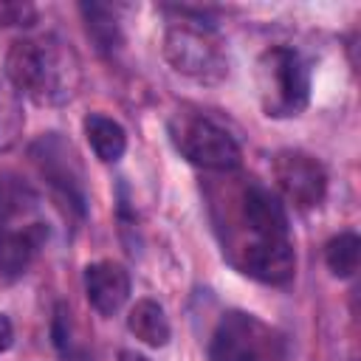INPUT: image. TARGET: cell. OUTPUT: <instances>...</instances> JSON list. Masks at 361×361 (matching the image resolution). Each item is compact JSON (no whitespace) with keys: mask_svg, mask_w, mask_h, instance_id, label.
Returning a JSON list of instances; mask_svg holds the SVG:
<instances>
[{"mask_svg":"<svg viewBox=\"0 0 361 361\" xmlns=\"http://www.w3.org/2000/svg\"><path fill=\"white\" fill-rule=\"evenodd\" d=\"M361 240L355 231H341L324 245V262L336 276H353L358 271Z\"/></svg>","mask_w":361,"mask_h":361,"instance_id":"cell-16","label":"cell"},{"mask_svg":"<svg viewBox=\"0 0 361 361\" xmlns=\"http://www.w3.org/2000/svg\"><path fill=\"white\" fill-rule=\"evenodd\" d=\"M48 240L42 223H28L23 228H0V276L20 279Z\"/></svg>","mask_w":361,"mask_h":361,"instance_id":"cell-11","label":"cell"},{"mask_svg":"<svg viewBox=\"0 0 361 361\" xmlns=\"http://www.w3.org/2000/svg\"><path fill=\"white\" fill-rule=\"evenodd\" d=\"M169 141L195 166L228 172L240 164V144L228 130L195 113H178L169 121Z\"/></svg>","mask_w":361,"mask_h":361,"instance_id":"cell-5","label":"cell"},{"mask_svg":"<svg viewBox=\"0 0 361 361\" xmlns=\"http://www.w3.org/2000/svg\"><path fill=\"white\" fill-rule=\"evenodd\" d=\"M240 271L265 285H285L296 274V254L290 240H254L240 248Z\"/></svg>","mask_w":361,"mask_h":361,"instance_id":"cell-9","label":"cell"},{"mask_svg":"<svg viewBox=\"0 0 361 361\" xmlns=\"http://www.w3.org/2000/svg\"><path fill=\"white\" fill-rule=\"evenodd\" d=\"M118 361H149V358L141 355V353H135V350H121L118 353Z\"/></svg>","mask_w":361,"mask_h":361,"instance_id":"cell-20","label":"cell"},{"mask_svg":"<svg viewBox=\"0 0 361 361\" xmlns=\"http://www.w3.org/2000/svg\"><path fill=\"white\" fill-rule=\"evenodd\" d=\"M274 178L279 192L299 209H313L324 200L327 192V172L324 166L299 152V149H282L274 158Z\"/></svg>","mask_w":361,"mask_h":361,"instance_id":"cell-6","label":"cell"},{"mask_svg":"<svg viewBox=\"0 0 361 361\" xmlns=\"http://www.w3.org/2000/svg\"><path fill=\"white\" fill-rule=\"evenodd\" d=\"M79 11L85 14L87 34L96 39V45H99L102 51H113V48H118L121 34H118V20H116L113 8L99 6V3H82Z\"/></svg>","mask_w":361,"mask_h":361,"instance_id":"cell-17","label":"cell"},{"mask_svg":"<svg viewBox=\"0 0 361 361\" xmlns=\"http://www.w3.org/2000/svg\"><path fill=\"white\" fill-rule=\"evenodd\" d=\"M85 293L96 313L113 316L130 299V274L113 259L93 262L85 268Z\"/></svg>","mask_w":361,"mask_h":361,"instance_id":"cell-10","label":"cell"},{"mask_svg":"<svg viewBox=\"0 0 361 361\" xmlns=\"http://www.w3.org/2000/svg\"><path fill=\"white\" fill-rule=\"evenodd\" d=\"M257 96L271 118H293L310 102V68L293 48L274 45L257 59Z\"/></svg>","mask_w":361,"mask_h":361,"instance_id":"cell-2","label":"cell"},{"mask_svg":"<svg viewBox=\"0 0 361 361\" xmlns=\"http://www.w3.org/2000/svg\"><path fill=\"white\" fill-rule=\"evenodd\" d=\"M85 138L90 144V149L96 152V158L102 164H116L124 149H127V133L118 121H113L110 116H102V113H90L85 121Z\"/></svg>","mask_w":361,"mask_h":361,"instance_id":"cell-12","label":"cell"},{"mask_svg":"<svg viewBox=\"0 0 361 361\" xmlns=\"http://www.w3.org/2000/svg\"><path fill=\"white\" fill-rule=\"evenodd\" d=\"M39 206V195L31 183L17 175H0V228H11V223L28 217Z\"/></svg>","mask_w":361,"mask_h":361,"instance_id":"cell-14","label":"cell"},{"mask_svg":"<svg viewBox=\"0 0 361 361\" xmlns=\"http://www.w3.org/2000/svg\"><path fill=\"white\" fill-rule=\"evenodd\" d=\"M37 8L23 0H0V28L8 25H34Z\"/></svg>","mask_w":361,"mask_h":361,"instance_id":"cell-18","label":"cell"},{"mask_svg":"<svg viewBox=\"0 0 361 361\" xmlns=\"http://www.w3.org/2000/svg\"><path fill=\"white\" fill-rule=\"evenodd\" d=\"M31 158L39 166V172L45 175V180L79 212L85 214V186H82V175L76 166V155L71 149V144H65L56 133L42 135L34 147H31Z\"/></svg>","mask_w":361,"mask_h":361,"instance_id":"cell-7","label":"cell"},{"mask_svg":"<svg viewBox=\"0 0 361 361\" xmlns=\"http://www.w3.org/2000/svg\"><path fill=\"white\" fill-rule=\"evenodd\" d=\"M23 127H25L23 99L6 79H0V152H8L11 147H17Z\"/></svg>","mask_w":361,"mask_h":361,"instance_id":"cell-15","label":"cell"},{"mask_svg":"<svg viewBox=\"0 0 361 361\" xmlns=\"http://www.w3.org/2000/svg\"><path fill=\"white\" fill-rule=\"evenodd\" d=\"M240 217L254 240H288V212L276 192L248 180L240 192Z\"/></svg>","mask_w":361,"mask_h":361,"instance_id":"cell-8","label":"cell"},{"mask_svg":"<svg viewBox=\"0 0 361 361\" xmlns=\"http://www.w3.org/2000/svg\"><path fill=\"white\" fill-rule=\"evenodd\" d=\"M11 341H14V327H11L8 316H3V313H0V353H3V350H8V347H11Z\"/></svg>","mask_w":361,"mask_h":361,"instance_id":"cell-19","label":"cell"},{"mask_svg":"<svg viewBox=\"0 0 361 361\" xmlns=\"http://www.w3.org/2000/svg\"><path fill=\"white\" fill-rule=\"evenodd\" d=\"M164 56L178 73L203 85H217L228 76V59L220 37L200 20L172 23L164 34Z\"/></svg>","mask_w":361,"mask_h":361,"instance_id":"cell-3","label":"cell"},{"mask_svg":"<svg viewBox=\"0 0 361 361\" xmlns=\"http://www.w3.org/2000/svg\"><path fill=\"white\" fill-rule=\"evenodd\" d=\"M127 330L138 341H144L149 347H164L169 341V336H172L169 319H166L164 307L155 299H138L130 307V313H127Z\"/></svg>","mask_w":361,"mask_h":361,"instance_id":"cell-13","label":"cell"},{"mask_svg":"<svg viewBox=\"0 0 361 361\" xmlns=\"http://www.w3.org/2000/svg\"><path fill=\"white\" fill-rule=\"evenodd\" d=\"M6 82L37 104H65L82 82L76 51L54 34L17 39L6 54Z\"/></svg>","mask_w":361,"mask_h":361,"instance_id":"cell-1","label":"cell"},{"mask_svg":"<svg viewBox=\"0 0 361 361\" xmlns=\"http://www.w3.org/2000/svg\"><path fill=\"white\" fill-rule=\"evenodd\" d=\"M282 355L285 338L243 310L223 313L209 341V361H279Z\"/></svg>","mask_w":361,"mask_h":361,"instance_id":"cell-4","label":"cell"}]
</instances>
